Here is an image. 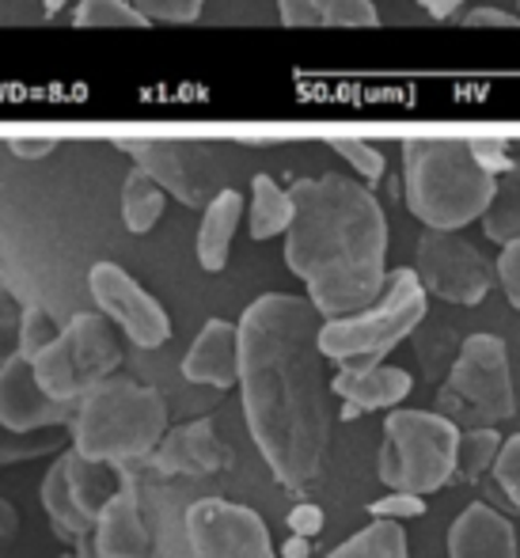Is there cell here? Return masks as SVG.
Returning a JSON list of instances; mask_svg holds the SVG:
<instances>
[{
	"mask_svg": "<svg viewBox=\"0 0 520 558\" xmlns=\"http://www.w3.org/2000/svg\"><path fill=\"white\" fill-rule=\"evenodd\" d=\"M281 555H286V558H309L312 555V539H304V536H297V532H293V536L286 539V547H281Z\"/></svg>",
	"mask_w": 520,
	"mask_h": 558,
	"instance_id": "42",
	"label": "cell"
},
{
	"mask_svg": "<svg viewBox=\"0 0 520 558\" xmlns=\"http://www.w3.org/2000/svg\"><path fill=\"white\" fill-rule=\"evenodd\" d=\"M8 148H12L20 160H43V156H50L53 148H58V141L53 137H12Z\"/></svg>",
	"mask_w": 520,
	"mask_h": 558,
	"instance_id": "39",
	"label": "cell"
},
{
	"mask_svg": "<svg viewBox=\"0 0 520 558\" xmlns=\"http://www.w3.org/2000/svg\"><path fill=\"white\" fill-rule=\"evenodd\" d=\"M418 4H422L433 20H448V15H456V8H460L463 0H418Z\"/></svg>",
	"mask_w": 520,
	"mask_h": 558,
	"instance_id": "41",
	"label": "cell"
},
{
	"mask_svg": "<svg viewBox=\"0 0 520 558\" xmlns=\"http://www.w3.org/2000/svg\"><path fill=\"white\" fill-rule=\"evenodd\" d=\"M437 414L456 429L498 426L517 414L509 350L498 335H471L460 342L437 391Z\"/></svg>",
	"mask_w": 520,
	"mask_h": 558,
	"instance_id": "6",
	"label": "cell"
},
{
	"mask_svg": "<svg viewBox=\"0 0 520 558\" xmlns=\"http://www.w3.org/2000/svg\"><path fill=\"white\" fill-rule=\"evenodd\" d=\"M501 448V434L494 426L479 429H460V441H456V471L452 483H475L486 468L494 463Z\"/></svg>",
	"mask_w": 520,
	"mask_h": 558,
	"instance_id": "26",
	"label": "cell"
},
{
	"mask_svg": "<svg viewBox=\"0 0 520 558\" xmlns=\"http://www.w3.org/2000/svg\"><path fill=\"white\" fill-rule=\"evenodd\" d=\"M460 429L437 411H396L384 422L376 471L391 490L433 494L452 483Z\"/></svg>",
	"mask_w": 520,
	"mask_h": 558,
	"instance_id": "7",
	"label": "cell"
},
{
	"mask_svg": "<svg viewBox=\"0 0 520 558\" xmlns=\"http://www.w3.org/2000/svg\"><path fill=\"white\" fill-rule=\"evenodd\" d=\"M286 266L304 281L323 319L350 316L388 278V217L368 186L346 175L301 179L289 191Z\"/></svg>",
	"mask_w": 520,
	"mask_h": 558,
	"instance_id": "2",
	"label": "cell"
},
{
	"mask_svg": "<svg viewBox=\"0 0 520 558\" xmlns=\"http://www.w3.org/2000/svg\"><path fill=\"white\" fill-rule=\"evenodd\" d=\"M15 331H20V301L0 289V365L15 353Z\"/></svg>",
	"mask_w": 520,
	"mask_h": 558,
	"instance_id": "35",
	"label": "cell"
},
{
	"mask_svg": "<svg viewBox=\"0 0 520 558\" xmlns=\"http://www.w3.org/2000/svg\"><path fill=\"white\" fill-rule=\"evenodd\" d=\"M202 209H206V214H202V225H198V263H202V270L217 274V270H225L228 255H232L235 228H240V217H243V198H240V191L225 186V191L213 194Z\"/></svg>",
	"mask_w": 520,
	"mask_h": 558,
	"instance_id": "20",
	"label": "cell"
},
{
	"mask_svg": "<svg viewBox=\"0 0 520 558\" xmlns=\"http://www.w3.org/2000/svg\"><path fill=\"white\" fill-rule=\"evenodd\" d=\"M110 468L114 463H104V460H88V456H81L73 448V452H65V475H69V490H73L76 506L84 509V513L96 521L99 509L110 501V494L122 486V478L110 475Z\"/></svg>",
	"mask_w": 520,
	"mask_h": 558,
	"instance_id": "22",
	"label": "cell"
},
{
	"mask_svg": "<svg viewBox=\"0 0 520 558\" xmlns=\"http://www.w3.org/2000/svg\"><path fill=\"white\" fill-rule=\"evenodd\" d=\"M491 468H494V483H498V490L513 501V509H520V434H513L509 441H501Z\"/></svg>",
	"mask_w": 520,
	"mask_h": 558,
	"instance_id": "30",
	"label": "cell"
},
{
	"mask_svg": "<svg viewBox=\"0 0 520 558\" xmlns=\"http://www.w3.org/2000/svg\"><path fill=\"white\" fill-rule=\"evenodd\" d=\"M448 558H517V532L491 506H468L448 532Z\"/></svg>",
	"mask_w": 520,
	"mask_h": 558,
	"instance_id": "17",
	"label": "cell"
},
{
	"mask_svg": "<svg viewBox=\"0 0 520 558\" xmlns=\"http://www.w3.org/2000/svg\"><path fill=\"white\" fill-rule=\"evenodd\" d=\"M463 23L468 27H520V15L506 12V8H475Z\"/></svg>",
	"mask_w": 520,
	"mask_h": 558,
	"instance_id": "38",
	"label": "cell"
},
{
	"mask_svg": "<svg viewBox=\"0 0 520 558\" xmlns=\"http://www.w3.org/2000/svg\"><path fill=\"white\" fill-rule=\"evenodd\" d=\"M88 293L110 324L122 327V331L130 335V342H137L141 350H160L171 338V319H168V312H164V304L156 301L145 286H137L118 263L92 266Z\"/></svg>",
	"mask_w": 520,
	"mask_h": 558,
	"instance_id": "12",
	"label": "cell"
},
{
	"mask_svg": "<svg viewBox=\"0 0 520 558\" xmlns=\"http://www.w3.org/2000/svg\"><path fill=\"white\" fill-rule=\"evenodd\" d=\"M407 209L425 228H456L479 221L498 194V175L483 168L468 141L407 137L403 141Z\"/></svg>",
	"mask_w": 520,
	"mask_h": 558,
	"instance_id": "3",
	"label": "cell"
},
{
	"mask_svg": "<svg viewBox=\"0 0 520 558\" xmlns=\"http://www.w3.org/2000/svg\"><path fill=\"white\" fill-rule=\"evenodd\" d=\"M81 27H145V15L130 0H81L73 15Z\"/></svg>",
	"mask_w": 520,
	"mask_h": 558,
	"instance_id": "27",
	"label": "cell"
},
{
	"mask_svg": "<svg viewBox=\"0 0 520 558\" xmlns=\"http://www.w3.org/2000/svg\"><path fill=\"white\" fill-rule=\"evenodd\" d=\"M43 509L50 517V529L58 539L76 547L81 558H96V521L76 506L73 490H69V475H65V456H58L50 471L43 478Z\"/></svg>",
	"mask_w": 520,
	"mask_h": 558,
	"instance_id": "19",
	"label": "cell"
},
{
	"mask_svg": "<svg viewBox=\"0 0 520 558\" xmlns=\"http://www.w3.org/2000/svg\"><path fill=\"white\" fill-rule=\"evenodd\" d=\"M498 281L506 289L509 304L520 312V235L501 243V255H498Z\"/></svg>",
	"mask_w": 520,
	"mask_h": 558,
	"instance_id": "33",
	"label": "cell"
},
{
	"mask_svg": "<svg viewBox=\"0 0 520 558\" xmlns=\"http://www.w3.org/2000/svg\"><path fill=\"white\" fill-rule=\"evenodd\" d=\"M125 156H133V168L148 171L164 194L179 198L183 206L198 209L213 198V160L206 145L168 137H118Z\"/></svg>",
	"mask_w": 520,
	"mask_h": 558,
	"instance_id": "11",
	"label": "cell"
},
{
	"mask_svg": "<svg viewBox=\"0 0 520 558\" xmlns=\"http://www.w3.org/2000/svg\"><path fill=\"white\" fill-rule=\"evenodd\" d=\"M368 513L388 517V521H407V517H422L425 513V501H422V494L396 490V494H388V498L373 501V506H368Z\"/></svg>",
	"mask_w": 520,
	"mask_h": 558,
	"instance_id": "34",
	"label": "cell"
},
{
	"mask_svg": "<svg viewBox=\"0 0 520 558\" xmlns=\"http://www.w3.org/2000/svg\"><path fill=\"white\" fill-rule=\"evenodd\" d=\"M425 289L411 266H399L384 278L380 293L350 316L319 324V353L338 368L380 365L403 338H411L425 319Z\"/></svg>",
	"mask_w": 520,
	"mask_h": 558,
	"instance_id": "5",
	"label": "cell"
},
{
	"mask_svg": "<svg viewBox=\"0 0 520 558\" xmlns=\"http://www.w3.org/2000/svg\"><path fill=\"white\" fill-rule=\"evenodd\" d=\"M194 558H274L270 529L255 509L228 498H198L186 509Z\"/></svg>",
	"mask_w": 520,
	"mask_h": 558,
	"instance_id": "10",
	"label": "cell"
},
{
	"mask_svg": "<svg viewBox=\"0 0 520 558\" xmlns=\"http://www.w3.org/2000/svg\"><path fill=\"white\" fill-rule=\"evenodd\" d=\"M96 558H148V529L130 478H122L96 517Z\"/></svg>",
	"mask_w": 520,
	"mask_h": 558,
	"instance_id": "15",
	"label": "cell"
},
{
	"mask_svg": "<svg viewBox=\"0 0 520 558\" xmlns=\"http://www.w3.org/2000/svg\"><path fill=\"white\" fill-rule=\"evenodd\" d=\"M61 327L53 324V316L43 308V304H23L20 308V331H15V350L23 357H35L43 345H50L58 338Z\"/></svg>",
	"mask_w": 520,
	"mask_h": 558,
	"instance_id": "28",
	"label": "cell"
},
{
	"mask_svg": "<svg viewBox=\"0 0 520 558\" xmlns=\"http://www.w3.org/2000/svg\"><path fill=\"white\" fill-rule=\"evenodd\" d=\"M53 441L35 434H15V429L0 426V468L8 463H23V460H38V456H50Z\"/></svg>",
	"mask_w": 520,
	"mask_h": 558,
	"instance_id": "32",
	"label": "cell"
},
{
	"mask_svg": "<svg viewBox=\"0 0 520 558\" xmlns=\"http://www.w3.org/2000/svg\"><path fill=\"white\" fill-rule=\"evenodd\" d=\"M414 380L407 368L396 365H368V368H338V376L330 380V391H335L342 403L365 411H384V407H396L411 396Z\"/></svg>",
	"mask_w": 520,
	"mask_h": 558,
	"instance_id": "18",
	"label": "cell"
},
{
	"mask_svg": "<svg viewBox=\"0 0 520 558\" xmlns=\"http://www.w3.org/2000/svg\"><path fill=\"white\" fill-rule=\"evenodd\" d=\"M20 532V513H15V506L8 498H0V544H8V539Z\"/></svg>",
	"mask_w": 520,
	"mask_h": 558,
	"instance_id": "40",
	"label": "cell"
},
{
	"mask_svg": "<svg viewBox=\"0 0 520 558\" xmlns=\"http://www.w3.org/2000/svg\"><path fill=\"white\" fill-rule=\"evenodd\" d=\"M330 148H335L338 156H342L346 163H350L353 171H358L365 183H380L384 179V156H380V148H373L368 141H358V137H330L327 141Z\"/></svg>",
	"mask_w": 520,
	"mask_h": 558,
	"instance_id": "29",
	"label": "cell"
},
{
	"mask_svg": "<svg viewBox=\"0 0 520 558\" xmlns=\"http://www.w3.org/2000/svg\"><path fill=\"white\" fill-rule=\"evenodd\" d=\"M58 558H81V555H76V551H69V555H58Z\"/></svg>",
	"mask_w": 520,
	"mask_h": 558,
	"instance_id": "44",
	"label": "cell"
},
{
	"mask_svg": "<svg viewBox=\"0 0 520 558\" xmlns=\"http://www.w3.org/2000/svg\"><path fill=\"white\" fill-rule=\"evenodd\" d=\"M330 558H411V551H407V532L399 529V521L373 517L368 529H361L342 547H335Z\"/></svg>",
	"mask_w": 520,
	"mask_h": 558,
	"instance_id": "25",
	"label": "cell"
},
{
	"mask_svg": "<svg viewBox=\"0 0 520 558\" xmlns=\"http://www.w3.org/2000/svg\"><path fill=\"white\" fill-rule=\"evenodd\" d=\"M118 365H122V345H118L114 327L104 312L73 316L50 345H43L31 357L35 380L53 399H69V403H76L92 384L118 373Z\"/></svg>",
	"mask_w": 520,
	"mask_h": 558,
	"instance_id": "8",
	"label": "cell"
},
{
	"mask_svg": "<svg viewBox=\"0 0 520 558\" xmlns=\"http://www.w3.org/2000/svg\"><path fill=\"white\" fill-rule=\"evenodd\" d=\"M164 202H168V194H164V186L156 183L148 171L133 168L130 175H125V183H122V221H125V228H130L133 235L153 232L156 221L164 217Z\"/></svg>",
	"mask_w": 520,
	"mask_h": 558,
	"instance_id": "23",
	"label": "cell"
},
{
	"mask_svg": "<svg viewBox=\"0 0 520 558\" xmlns=\"http://www.w3.org/2000/svg\"><path fill=\"white\" fill-rule=\"evenodd\" d=\"M153 463L160 475H186V478H209L232 463V452L217 437V426L209 418L186 422L179 429H168L160 445L153 448Z\"/></svg>",
	"mask_w": 520,
	"mask_h": 558,
	"instance_id": "14",
	"label": "cell"
},
{
	"mask_svg": "<svg viewBox=\"0 0 520 558\" xmlns=\"http://www.w3.org/2000/svg\"><path fill=\"white\" fill-rule=\"evenodd\" d=\"M69 426H73L76 452L118 468L125 460L153 456V448L168 434V403L160 399V391L110 373L76 399Z\"/></svg>",
	"mask_w": 520,
	"mask_h": 558,
	"instance_id": "4",
	"label": "cell"
},
{
	"mask_svg": "<svg viewBox=\"0 0 520 558\" xmlns=\"http://www.w3.org/2000/svg\"><path fill=\"white\" fill-rule=\"evenodd\" d=\"M471 145V153H475V160L483 163L491 175H501V171H509L513 168V160H509V145L506 141H494V137H475V141H468Z\"/></svg>",
	"mask_w": 520,
	"mask_h": 558,
	"instance_id": "36",
	"label": "cell"
},
{
	"mask_svg": "<svg viewBox=\"0 0 520 558\" xmlns=\"http://www.w3.org/2000/svg\"><path fill=\"white\" fill-rule=\"evenodd\" d=\"M323 524H327V517H323L319 506H309V501H304V506L289 509V532H297V536H304V539L319 536Z\"/></svg>",
	"mask_w": 520,
	"mask_h": 558,
	"instance_id": "37",
	"label": "cell"
},
{
	"mask_svg": "<svg viewBox=\"0 0 520 558\" xmlns=\"http://www.w3.org/2000/svg\"><path fill=\"white\" fill-rule=\"evenodd\" d=\"M414 274L425 293L440 296L448 304H460V308L483 304L494 281V270L483 258V251L463 240L456 228H425L422 240H418Z\"/></svg>",
	"mask_w": 520,
	"mask_h": 558,
	"instance_id": "9",
	"label": "cell"
},
{
	"mask_svg": "<svg viewBox=\"0 0 520 558\" xmlns=\"http://www.w3.org/2000/svg\"><path fill=\"white\" fill-rule=\"evenodd\" d=\"M251 235L255 240H274L281 235L293 221V198L289 191H281L270 175H255L251 179Z\"/></svg>",
	"mask_w": 520,
	"mask_h": 558,
	"instance_id": "24",
	"label": "cell"
},
{
	"mask_svg": "<svg viewBox=\"0 0 520 558\" xmlns=\"http://www.w3.org/2000/svg\"><path fill=\"white\" fill-rule=\"evenodd\" d=\"M209 0H133L148 23H194L206 12Z\"/></svg>",
	"mask_w": 520,
	"mask_h": 558,
	"instance_id": "31",
	"label": "cell"
},
{
	"mask_svg": "<svg viewBox=\"0 0 520 558\" xmlns=\"http://www.w3.org/2000/svg\"><path fill=\"white\" fill-rule=\"evenodd\" d=\"M73 411L76 403L53 399L35 380L31 357H23L20 350L0 365V426L15 429V434H43L53 426H69Z\"/></svg>",
	"mask_w": 520,
	"mask_h": 558,
	"instance_id": "13",
	"label": "cell"
},
{
	"mask_svg": "<svg viewBox=\"0 0 520 558\" xmlns=\"http://www.w3.org/2000/svg\"><path fill=\"white\" fill-rule=\"evenodd\" d=\"M61 8H65V0H43V12L46 15H58Z\"/></svg>",
	"mask_w": 520,
	"mask_h": 558,
	"instance_id": "43",
	"label": "cell"
},
{
	"mask_svg": "<svg viewBox=\"0 0 520 558\" xmlns=\"http://www.w3.org/2000/svg\"><path fill=\"white\" fill-rule=\"evenodd\" d=\"M319 319L309 296L266 293L235 324L247 429L274 478L289 490H312L330 460V384L323 376Z\"/></svg>",
	"mask_w": 520,
	"mask_h": 558,
	"instance_id": "1",
	"label": "cell"
},
{
	"mask_svg": "<svg viewBox=\"0 0 520 558\" xmlns=\"http://www.w3.org/2000/svg\"><path fill=\"white\" fill-rule=\"evenodd\" d=\"M183 376L191 384L209 388H235L240 384V335L228 319H209L194 338V345L183 357Z\"/></svg>",
	"mask_w": 520,
	"mask_h": 558,
	"instance_id": "16",
	"label": "cell"
},
{
	"mask_svg": "<svg viewBox=\"0 0 520 558\" xmlns=\"http://www.w3.org/2000/svg\"><path fill=\"white\" fill-rule=\"evenodd\" d=\"M286 27H376L373 0H278Z\"/></svg>",
	"mask_w": 520,
	"mask_h": 558,
	"instance_id": "21",
	"label": "cell"
}]
</instances>
